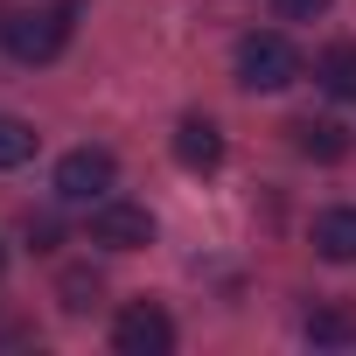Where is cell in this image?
<instances>
[{
    "label": "cell",
    "instance_id": "obj_1",
    "mask_svg": "<svg viewBox=\"0 0 356 356\" xmlns=\"http://www.w3.org/2000/svg\"><path fill=\"white\" fill-rule=\"evenodd\" d=\"M84 8V0H49V8H22L0 22V42H8L15 63H56L63 42H70V15Z\"/></svg>",
    "mask_w": 356,
    "mask_h": 356
},
{
    "label": "cell",
    "instance_id": "obj_4",
    "mask_svg": "<svg viewBox=\"0 0 356 356\" xmlns=\"http://www.w3.org/2000/svg\"><path fill=\"white\" fill-rule=\"evenodd\" d=\"M91 245H105V252H140V245H154V217H147L140 203L98 196V203H91Z\"/></svg>",
    "mask_w": 356,
    "mask_h": 356
},
{
    "label": "cell",
    "instance_id": "obj_14",
    "mask_svg": "<svg viewBox=\"0 0 356 356\" xmlns=\"http://www.w3.org/2000/svg\"><path fill=\"white\" fill-rule=\"evenodd\" d=\"M273 8H280L286 22H321V15H328V0H273Z\"/></svg>",
    "mask_w": 356,
    "mask_h": 356
},
{
    "label": "cell",
    "instance_id": "obj_7",
    "mask_svg": "<svg viewBox=\"0 0 356 356\" xmlns=\"http://www.w3.org/2000/svg\"><path fill=\"white\" fill-rule=\"evenodd\" d=\"M314 252L335 259V266H356V210H349V203L314 217Z\"/></svg>",
    "mask_w": 356,
    "mask_h": 356
},
{
    "label": "cell",
    "instance_id": "obj_12",
    "mask_svg": "<svg viewBox=\"0 0 356 356\" xmlns=\"http://www.w3.org/2000/svg\"><path fill=\"white\" fill-rule=\"evenodd\" d=\"M35 154V126L29 119H8V112H0V168H22Z\"/></svg>",
    "mask_w": 356,
    "mask_h": 356
},
{
    "label": "cell",
    "instance_id": "obj_5",
    "mask_svg": "<svg viewBox=\"0 0 356 356\" xmlns=\"http://www.w3.org/2000/svg\"><path fill=\"white\" fill-rule=\"evenodd\" d=\"M112 349H119V356H168V349H175V321H168L154 300H133V307L112 321Z\"/></svg>",
    "mask_w": 356,
    "mask_h": 356
},
{
    "label": "cell",
    "instance_id": "obj_10",
    "mask_svg": "<svg viewBox=\"0 0 356 356\" xmlns=\"http://www.w3.org/2000/svg\"><path fill=\"white\" fill-rule=\"evenodd\" d=\"M307 342L314 349H349L356 342V314L349 307H307Z\"/></svg>",
    "mask_w": 356,
    "mask_h": 356
},
{
    "label": "cell",
    "instance_id": "obj_9",
    "mask_svg": "<svg viewBox=\"0 0 356 356\" xmlns=\"http://www.w3.org/2000/svg\"><path fill=\"white\" fill-rule=\"evenodd\" d=\"M98 300H105V280H98L91 266H70V273L56 280V307H63V314H91Z\"/></svg>",
    "mask_w": 356,
    "mask_h": 356
},
{
    "label": "cell",
    "instance_id": "obj_15",
    "mask_svg": "<svg viewBox=\"0 0 356 356\" xmlns=\"http://www.w3.org/2000/svg\"><path fill=\"white\" fill-rule=\"evenodd\" d=\"M0 273H8V252H0Z\"/></svg>",
    "mask_w": 356,
    "mask_h": 356
},
{
    "label": "cell",
    "instance_id": "obj_2",
    "mask_svg": "<svg viewBox=\"0 0 356 356\" xmlns=\"http://www.w3.org/2000/svg\"><path fill=\"white\" fill-rule=\"evenodd\" d=\"M293 77H300V49L286 35L266 29V35H245L238 42V84L245 91H286Z\"/></svg>",
    "mask_w": 356,
    "mask_h": 356
},
{
    "label": "cell",
    "instance_id": "obj_6",
    "mask_svg": "<svg viewBox=\"0 0 356 356\" xmlns=\"http://www.w3.org/2000/svg\"><path fill=\"white\" fill-rule=\"evenodd\" d=\"M175 161H182L189 175H210V168L224 161V133H217V119L189 112L182 126H175Z\"/></svg>",
    "mask_w": 356,
    "mask_h": 356
},
{
    "label": "cell",
    "instance_id": "obj_3",
    "mask_svg": "<svg viewBox=\"0 0 356 356\" xmlns=\"http://www.w3.org/2000/svg\"><path fill=\"white\" fill-rule=\"evenodd\" d=\"M112 182H119V161H112L105 147H70V154L56 161V196H63V203H98Z\"/></svg>",
    "mask_w": 356,
    "mask_h": 356
},
{
    "label": "cell",
    "instance_id": "obj_8",
    "mask_svg": "<svg viewBox=\"0 0 356 356\" xmlns=\"http://www.w3.org/2000/svg\"><path fill=\"white\" fill-rule=\"evenodd\" d=\"M286 133H293V147L307 161H342L349 154V126H335V119H293Z\"/></svg>",
    "mask_w": 356,
    "mask_h": 356
},
{
    "label": "cell",
    "instance_id": "obj_13",
    "mask_svg": "<svg viewBox=\"0 0 356 356\" xmlns=\"http://www.w3.org/2000/svg\"><path fill=\"white\" fill-rule=\"evenodd\" d=\"M22 231H29V245H35V252H49V245L63 238V224H56V217H29Z\"/></svg>",
    "mask_w": 356,
    "mask_h": 356
},
{
    "label": "cell",
    "instance_id": "obj_11",
    "mask_svg": "<svg viewBox=\"0 0 356 356\" xmlns=\"http://www.w3.org/2000/svg\"><path fill=\"white\" fill-rule=\"evenodd\" d=\"M314 77H321V91H328V98H356V42H335V49H321Z\"/></svg>",
    "mask_w": 356,
    "mask_h": 356
}]
</instances>
